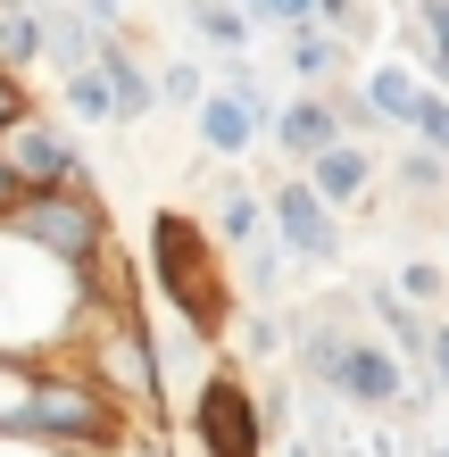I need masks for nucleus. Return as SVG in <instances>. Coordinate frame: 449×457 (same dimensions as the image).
I'll return each instance as SVG.
<instances>
[{"label": "nucleus", "instance_id": "obj_1", "mask_svg": "<svg viewBox=\"0 0 449 457\" xmlns=\"http://www.w3.org/2000/svg\"><path fill=\"white\" fill-rule=\"evenodd\" d=\"M75 308H84V275L0 233V358H25V366L59 358L75 333Z\"/></svg>", "mask_w": 449, "mask_h": 457}, {"label": "nucleus", "instance_id": "obj_2", "mask_svg": "<svg viewBox=\"0 0 449 457\" xmlns=\"http://www.w3.org/2000/svg\"><path fill=\"white\" fill-rule=\"evenodd\" d=\"M0 433H17V441H50V449H109L117 433H125V416L100 399L75 366H59V358H42V366H25V383H17V408H9V424Z\"/></svg>", "mask_w": 449, "mask_h": 457}, {"label": "nucleus", "instance_id": "obj_3", "mask_svg": "<svg viewBox=\"0 0 449 457\" xmlns=\"http://www.w3.org/2000/svg\"><path fill=\"white\" fill-rule=\"evenodd\" d=\"M217 258H225V250L200 233V217H183V208H158V217H150V291H158L175 316H192L208 341L225 333V308H233Z\"/></svg>", "mask_w": 449, "mask_h": 457}, {"label": "nucleus", "instance_id": "obj_4", "mask_svg": "<svg viewBox=\"0 0 449 457\" xmlns=\"http://www.w3.org/2000/svg\"><path fill=\"white\" fill-rule=\"evenodd\" d=\"M0 233H17L25 250L59 258V266H84L109 250V208H100L92 183H67V192H17L9 208H0Z\"/></svg>", "mask_w": 449, "mask_h": 457}, {"label": "nucleus", "instance_id": "obj_5", "mask_svg": "<svg viewBox=\"0 0 449 457\" xmlns=\"http://www.w3.org/2000/svg\"><path fill=\"white\" fill-rule=\"evenodd\" d=\"M192 433H200V457H267V416H258V391L242 366H208L200 391H192Z\"/></svg>", "mask_w": 449, "mask_h": 457}, {"label": "nucleus", "instance_id": "obj_6", "mask_svg": "<svg viewBox=\"0 0 449 457\" xmlns=\"http://www.w3.org/2000/svg\"><path fill=\"white\" fill-rule=\"evenodd\" d=\"M258 200H267V241H275V250L292 258V266H341L350 233H341V217L308 192L300 175H283L275 192H258Z\"/></svg>", "mask_w": 449, "mask_h": 457}, {"label": "nucleus", "instance_id": "obj_7", "mask_svg": "<svg viewBox=\"0 0 449 457\" xmlns=\"http://www.w3.org/2000/svg\"><path fill=\"white\" fill-rule=\"evenodd\" d=\"M0 175H9V192H67V183H92L84 150H75L59 125H42L34 109L0 133Z\"/></svg>", "mask_w": 449, "mask_h": 457}, {"label": "nucleus", "instance_id": "obj_8", "mask_svg": "<svg viewBox=\"0 0 449 457\" xmlns=\"http://www.w3.org/2000/svg\"><path fill=\"white\" fill-rule=\"evenodd\" d=\"M333 399L358 408V416H391V408H408V366L375 333H350L341 341V366H333Z\"/></svg>", "mask_w": 449, "mask_h": 457}, {"label": "nucleus", "instance_id": "obj_9", "mask_svg": "<svg viewBox=\"0 0 449 457\" xmlns=\"http://www.w3.org/2000/svg\"><path fill=\"white\" fill-rule=\"evenodd\" d=\"M300 183L316 200L333 208V217H366V192H375V142H333V150H316Z\"/></svg>", "mask_w": 449, "mask_h": 457}, {"label": "nucleus", "instance_id": "obj_10", "mask_svg": "<svg viewBox=\"0 0 449 457\" xmlns=\"http://www.w3.org/2000/svg\"><path fill=\"white\" fill-rule=\"evenodd\" d=\"M258 142H275L283 158H292V175H300L316 150H333V142H341V125H333V109H325V92H292L283 109H267Z\"/></svg>", "mask_w": 449, "mask_h": 457}, {"label": "nucleus", "instance_id": "obj_11", "mask_svg": "<svg viewBox=\"0 0 449 457\" xmlns=\"http://www.w3.org/2000/svg\"><path fill=\"white\" fill-rule=\"evenodd\" d=\"M192 125H200V150L208 158H250L258 150V117L250 100H233V92H200V109H192Z\"/></svg>", "mask_w": 449, "mask_h": 457}, {"label": "nucleus", "instance_id": "obj_12", "mask_svg": "<svg viewBox=\"0 0 449 457\" xmlns=\"http://www.w3.org/2000/svg\"><path fill=\"white\" fill-rule=\"evenodd\" d=\"M92 67H100V84H109V100H117V125H142L150 109H158V92H150V67L125 50L117 34H100V50H92Z\"/></svg>", "mask_w": 449, "mask_h": 457}, {"label": "nucleus", "instance_id": "obj_13", "mask_svg": "<svg viewBox=\"0 0 449 457\" xmlns=\"http://www.w3.org/2000/svg\"><path fill=\"white\" fill-rule=\"evenodd\" d=\"M200 233L217 241V250H242V241L267 233V200H258L242 175H225L217 192H208V225H200Z\"/></svg>", "mask_w": 449, "mask_h": 457}, {"label": "nucleus", "instance_id": "obj_14", "mask_svg": "<svg viewBox=\"0 0 449 457\" xmlns=\"http://www.w3.org/2000/svg\"><path fill=\"white\" fill-rule=\"evenodd\" d=\"M341 67H350V50H341L333 25H292V42H283V75H292V92H325Z\"/></svg>", "mask_w": 449, "mask_h": 457}, {"label": "nucleus", "instance_id": "obj_15", "mask_svg": "<svg viewBox=\"0 0 449 457\" xmlns=\"http://www.w3.org/2000/svg\"><path fill=\"white\" fill-rule=\"evenodd\" d=\"M358 100H366V117H375V125L408 133L416 100H425V75H416V67H375V75H366V84H358Z\"/></svg>", "mask_w": 449, "mask_h": 457}, {"label": "nucleus", "instance_id": "obj_16", "mask_svg": "<svg viewBox=\"0 0 449 457\" xmlns=\"http://www.w3.org/2000/svg\"><path fill=\"white\" fill-rule=\"evenodd\" d=\"M92 50H100V34L84 25V9H42V59L59 67V75L92 67Z\"/></svg>", "mask_w": 449, "mask_h": 457}, {"label": "nucleus", "instance_id": "obj_17", "mask_svg": "<svg viewBox=\"0 0 449 457\" xmlns=\"http://www.w3.org/2000/svg\"><path fill=\"white\" fill-rule=\"evenodd\" d=\"M183 17H192V34L217 42L225 59H233V50H250V17L233 9V0H183Z\"/></svg>", "mask_w": 449, "mask_h": 457}, {"label": "nucleus", "instance_id": "obj_18", "mask_svg": "<svg viewBox=\"0 0 449 457\" xmlns=\"http://www.w3.org/2000/svg\"><path fill=\"white\" fill-rule=\"evenodd\" d=\"M233 266H242V291H250V300H258V308H267V300H275V291H283V266H292V258H283V250H275V241H267V233H258V241H242V250H233Z\"/></svg>", "mask_w": 449, "mask_h": 457}, {"label": "nucleus", "instance_id": "obj_19", "mask_svg": "<svg viewBox=\"0 0 449 457\" xmlns=\"http://www.w3.org/2000/svg\"><path fill=\"white\" fill-rule=\"evenodd\" d=\"M408 42H416V67H433V84H449V0H425V9H416Z\"/></svg>", "mask_w": 449, "mask_h": 457}, {"label": "nucleus", "instance_id": "obj_20", "mask_svg": "<svg viewBox=\"0 0 449 457\" xmlns=\"http://www.w3.org/2000/svg\"><path fill=\"white\" fill-rule=\"evenodd\" d=\"M42 59V9H0V75Z\"/></svg>", "mask_w": 449, "mask_h": 457}, {"label": "nucleus", "instance_id": "obj_21", "mask_svg": "<svg viewBox=\"0 0 449 457\" xmlns=\"http://www.w3.org/2000/svg\"><path fill=\"white\" fill-rule=\"evenodd\" d=\"M391 291H400V300H408L416 316H433V308L449 300V275H441L433 258H400V275H391Z\"/></svg>", "mask_w": 449, "mask_h": 457}, {"label": "nucleus", "instance_id": "obj_22", "mask_svg": "<svg viewBox=\"0 0 449 457\" xmlns=\"http://www.w3.org/2000/svg\"><path fill=\"white\" fill-rule=\"evenodd\" d=\"M67 117L75 125H117V100H109V84H100V67L67 75Z\"/></svg>", "mask_w": 449, "mask_h": 457}, {"label": "nucleus", "instance_id": "obj_23", "mask_svg": "<svg viewBox=\"0 0 449 457\" xmlns=\"http://www.w3.org/2000/svg\"><path fill=\"white\" fill-rule=\"evenodd\" d=\"M408 133H416V150H433V158H449V100L425 84V100H416V117H408Z\"/></svg>", "mask_w": 449, "mask_h": 457}, {"label": "nucleus", "instance_id": "obj_24", "mask_svg": "<svg viewBox=\"0 0 449 457\" xmlns=\"http://www.w3.org/2000/svg\"><path fill=\"white\" fill-rule=\"evenodd\" d=\"M150 92L167 100V109H200V92H208V84H200V67H192V59H167V67L150 75Z\"/></svg>", "mask_w": 449, "mask_h": 457}, {"label": "nucleus", "instance_id": "obj_25", "mask_svg": "<svg viewBox=\"0 0 449 457\" xmlns=\"http://www.w3.org/2000/svg\"><path fill=\"white\" fill-rule=\"evenodd\" d=\"M250 358H283V325L267 308H250L242 316V341H233V366H250Z\"/></svg>", "mask_w": 449, "mask_h": 457}, {"label": "nucleus", "instance_id": "obj_26", "mask_svg": "<svg viewBox=\"0 0 449 457\" xmlns=\"http://www.w3.org/2000/svg\"><path fill=\"white\" fill-rule=\"evenodd\" d=\"M441 183H449V158H433V150H408L400 158V192L408 200H441Z\"/></svg>", "mask_w": 449, "mask_h": 457}, {"label": "nucleus", "instance_id": "obj_27", "mask_svg": "<svg viewBox=\"0 0 449 457\" xmlns=\"http://www.w3.org/2000/svg\"><path fill=\"white\" fill-rule=\"evenodd\" d=\"M100 457H175V441H167V424H125Z\"/></svg>", "mask_w": 449, "mask_h": 457}, {"label": "nucleus", "instance_id": "obj_28", "mask_svg": "<svg viewBox=\"0 0 449 457\" xmlns=\"http://www.w3.org/2000/svg\"><path fill=\"white\" fill-rule=\"evenodd\" d=\"M242 17H250V25H283V34H292V25H316V9H308V0H250Z\"/></svg>", "mask_w": 449, "mask_h": 457}, {"label": "nucleus", "instance_id": "obj_29", "mask_svg": "<svg viewBox=\"0 0 449 457\" xmlns=\"http://www.w3.org/2000/svg\"><path fill=\"white\" fill-rule=\"evenodd\" d=\"M425 374H433V391L449 399V316H441V325H425Z\"/></svg>", "mask_w": 449, "mask_h": 457}, {"label": "nucleus", "instance_id": "obj_30", "mask_svg": "<svg viewBox=\"0 0 449 457\" xmlns=\"http://www.w3.org/2000/svg\"><path fill=\"white\" fill-rule=\"evenodd\" d=\"M25 117V84H17V75H0V133H9Z\"/></svg>", "mask_w": 449, "mask_h": 457}, {"label": "nucleus", "instance_id": "obj_31", "mask_svg": "<svg viewBox=\"0 0 449 457\" xmlns=\"http://www.w3.org/2000/svg\"><path fill=\"white\" fill-rule=\"evenodd\" d=\"M283 457H316V441H300V433H283Z\"/></svg>", "mask_w": 449, "mask_h": 457}, {"label": "nucleus", "instance_id": "obj_32", "mask_svg": "<svg viewBox=\"0 0 449 457\" xmlns=\"http://www.w3.org/2000/svg\"><path fill=\"white\" fill-rule=\"evenodd\" d=\"M416 457H449V441H425V449H416Z\"/></svg>", "mask_w": 449, "mask_h": 457}, {"label": "nucleus", "instance_id": "obj_33", "mask_svg": "<svg viewBox=\"0 0 449 457\" xmlns=\"http://www.w3.org/2000/svg\"><path fill=\"white\" fill-rule=\"evenodd\" d=\"M9 9H42V0H9Z\"/></svg>", "mask_w": 449, "mask_h": 457}]
</instances>
